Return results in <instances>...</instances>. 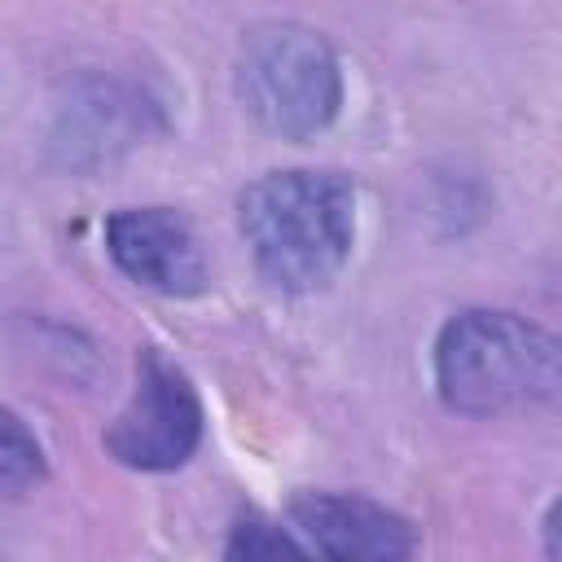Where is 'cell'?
<instances>
[{
    "instance_id": "cell-1",
    "label": "cell",
    "mask_w": 562,
    "mask_h": 562,
    "mask_svg": "<svg viewBox=\"0 0 562 562\" xmlns=\"http://www.w3.org/2000/svg\"><path fill=\"white\" fill-rule=\"evenodd\" d=\"M237 224L259 277L281 294L325 290L356 241V189L338 171H268L246 184Z\"/></svg>"
},
{
    "instance_id": "cell-2",
    "label": "cell",
    "mask_w": 562,
    "mask_h": 562,
    "mask_svg": "<svg viewBox=\"0 0 562 562\" xmlns=\"http://www.w3.org/2000/svg\"><path fill=\"white\" fill-rule=\"evenodd\" d=\"M435 386L461 417L549 404L558 395V338L518 312H457L435 338Z\"/></svg>"
},
{
    "instance_id": "cell-3",
    "label": "cell",
    "mask_w": 562,
    "mask_h": 562,
    "mask_svg": "<svg viewBox=\"0 0 562 562\" xmlns=\"http://www.w3.org/2000/svg\"><path fill=\"white\" fill-rule=\"evenodd\" d=\"M233 75L246 114L281 140H307L338 119L342 66L312 26L259 22L241 40Z\"/></svg>"
},
{
    "instance_id": "cell-4",
    "label": "cell",
    "mask_w": 562,
    "mask_h": 562,
    "mask_svg": "<svg viewBox=\"0 0 562 562\" xmlns=\"http://www.w3.org/2000/svg\"><path fill=\"white\" fill-rule=\"evenodd\" d=\"M202 443V400L158 347L136 356V386L105 430V452L127 470H176Z\"/></svg>"
},
{
    "instance_id": "cell-5",
    "label": "cell",
    "mask_w": 562,
    "mask_h": 562,
    "mask_svg": "<svg viewBox=\"0 0 562 562\" xmlns=\"http://www.w3.org/2000/svg\"><path fill=\"white\" fill-rule=\"evenodd\" d=\"M158 132V105L123 79L79 75L53 110L48 149L66 171H101Z\"/></svg>"
},
{
    "instance_id": "cell-6",
    "label": "cell",
    "mask_w": 562,
    "mask_h": 562,
    "mask_svg": "<svg viewBox=\"0 0 562 562\" xmlns=\"http://www.w3.org/2000/svg\"><path fill=\"white\" fill-rule=\"evenodd\" d=\"M105 255L114 268L167 299L206 290V255L193 224L171 206H123L105 220Z\"/></svg>"
},
{
    "instance_id": "cell-7",
    "label": "cell",
    "mask_w": 562,
    "mask_h": 562,
    "mask_svg": "<svg viewBox=\"0 0 562 562\" xmlns=\"http://www.w3.org/2000/svg\"><path fill=\"white\" fill-rule=\"evenodd\" d=\"M290 531L316 562H408L413 527L356 492H299L290 501Z\"/></svg>"
},
{
    "instance_id": "cell-8",
    "label": "cell",
    "mask_w": 562,
    "mask_h": 562,
    "mask_svg": "<svg viewBox=\"0 0 562 562\" xmlns=\"http://www.w3.org/2000/svg\"><path fill=\"white\" fill-rule=\"evenodd\" d=\"M224 562H316V558L290 527L250 514L228 531Z\"/></svg>"
},
{
    "instance_id": "cell-9",
    "label": "cell",
    "mask_w": 562,
    "mask_h": 562,
    "mask_svg": "<svg viewBox=\"0 0 562 562\" xmlns=\"http://www.w3.org/2000/svg\"><path fill=\"white\" fill-rule=\"evenodd\" d=\"M40 479H44V443L13 408L0 404V496L22 492Z\"/></svg>"
}]
</instances>
